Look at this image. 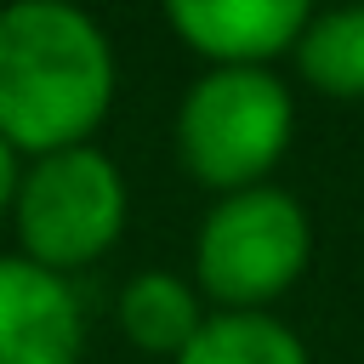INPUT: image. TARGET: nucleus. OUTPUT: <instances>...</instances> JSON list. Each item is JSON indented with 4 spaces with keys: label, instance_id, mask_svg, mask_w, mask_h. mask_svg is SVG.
Returning a JSON list of instances; mask_svg holds the SVG:
<instances>
[{
    "label": "nucleus",
    "instance_id": "nucleus-1",
    "mask_svg": "<svg viewBox=\"0 0 364 364\" xmlns=\"http://www.w3.org/2000/svg\"><path fill=\"white\" fill-rule=\"evenodd\" d=\"M119 85L102 23L68 0L0 6V136L23 154H63L91 142Z\"/></svg>",
    "mask_w": 364,
    "mask_h": 364
},
{
    "label": "nucleus",
    "instance_id": "nucleus-2",
    "mask_svg": "<svg viewBox=\"0 0 364 364\" xmlns=\"http://www.w3.org/2000/svg\"><path fill=\"white\" fill-rule=\"evenodd\" d=\"M176 159L182 171L222 193L273 182L296 136V97L279 68H205L176 102Z\"/></svg>",
    "mask_w": 364,
    "mask_h": 364
},
{
    "label": "nucleus",
    "instance_id": "nucleus-3",
    "mask_svg": "<svg viewBox=\"0 0 364 364\" xmlns=\"http://www.w3.org/2000/svg\"><path fill=\"white\" fill-rule=\"evenodd\" d=\"M307 262L313 216L279 182L222 193L193 233V290L210 313H273V301L301 284Z\"/></svg>",
    "mask_w": 364,
    "mask_h": 364
},
{
    "label": "nucleus",
    "instance_id": "nucleus-4",
    "mask_svg": "<svg viewBox=\"0 0 364 364\" xmlns=\"http://www.w3.org/2000/svg\"><path fill=\"white\" fill-rule=\"evenodd\" d=\"M125 216H131L125 176L97 142L40 154V159L23 165L17 205H11L17 256L68 279V273L102 262L119 245Z\"/></svg>",
    "mask_w": 364,
    "mask_h": 364
},
{
    "label": "nucleus",
    "instance_id": "nucleus-5",
    "mask_svg": "<svg viewBox=\"0 0 364 364\" xmlns=\"http://www.w3.org/2000/svg\"><path fill=\"white\" fill-rule=\"evenodd\" d=\"M307 17L301 0H165V28L205 68H273L296 51Z\"/></svg>",
    "mask_w": 364,
    "mask_h": 364
},
{
    "label": "nucleus",
    "instance_id": "nucleus-6",
    "mask_svg": "<svg viewBox=\"0 0 364 364\" xmlns=\"http://www.w3.org/2000/svg\"><path fill=\"white\" fill-rule=\"evenodd\" d=\"M85 307L74 279L0 256V364H80Z\"/></svg>",
    "mask_w": 364,
    "mask_h": 364
},
{
    "label": "nucleus",
    "instance_id": "nucleus-7",
    "mask_svg": "<svg viewBox=\"0 0 364 364\" xmlns=\"http://www.w3.org/2000/svg\"><path fill=\"white\" fill-rule=\"evenodd\" d=\"M114 318H119V336H125L131 347H142V353H154V358H176V353L199 336V324H205L210 313H205V296H199L182 273H171V267H142V273H131V279L119 284Z\"/></svg>",
    "mask_w": 364,
    "mask_h": 364
},
{
    "label": "nucleus",
    "instance_id": "nucleus-8",
    "mask_svg": "<svg viewBox=\"0 0 364 364\" xmlns=\"http://www.w3.org/2000/svg\"><path fill=\"white\" fill-rule=\"evenodd\" d=\"M301 85H313L330 102H364V0L313 11L296 51H290Z\"/></svg>",
    "mask_w": 364,
    "mask_h": 364
},
{
    "label": "nucleus",
    "instance_id": "nucleus-9",
    "mask_svg": "<svg viewBox=\"0 0 364 364\" xmlns=\"http://www.w3.org/2000/svg\"><path fill=\"white\" fill-rule=\"evenodd\" d=\"M171 364H313V353L273 313H210Z\"/></svg>",
    "mask_w": 364,
    "mask_h": 364
},
{
    "label": "nucleus",
    "instance_id": "nucleus-10",
    "mask_svg": "<svg viewBox=\"0 0 364 364\" xmlns=\"http://www.w3.org/2000/svg\"><path fill=\"white\" fill-rule=\"evenodd\" d=\"M23 165H28V159H23V154H17V148L0 136V216H11V205H17V182H23Z\"/></svg>",
    "mask_w": 364,
    "mask_h": 364
}]
</instances>
